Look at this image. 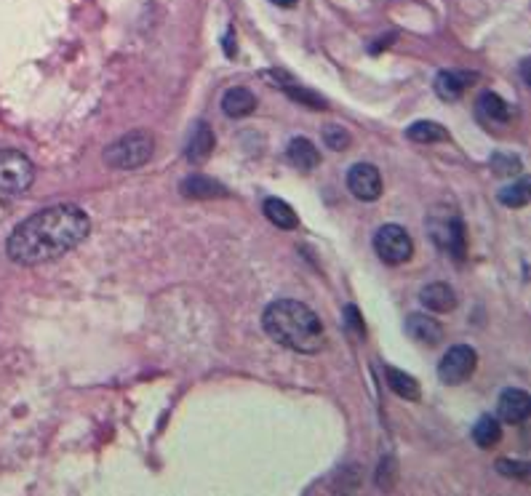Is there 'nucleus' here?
Masks as SVG:
<instances>
[{
  "instance_id": "obj_1",
  "label": "nucleus",
  "mask_w": 531,
  "mask_h": 496,
  "mask_svg": "<svg viewBox=\"0 0 531 496\" xmlns=\"http://www.w3.org/2000/svg\"><path fill=\"white\" fill-rule=\"evenodd\" d=\"M88 233H91L88 214L72 203H59L16 225L5 241V253L13 264L35 267L70 253L88 238Z\"/></svg>"
},
{
  "instance_id": "obj_2",
  "label": "nucleus",
  "mask_w": 531,
  "mask_h": 496,
  "mask_svg": "<svg viewBox=\"0 0 531 496\" xmlns=\"http://www.w3.org/2000/svg\"><path fill=\"white\" fill-rule=\"evenodd\" d=\"M262 326L270 339L294 352L312 355L326 342L320 318L299 299H275L272 304H267Z\"/></svg>"
},
{
  "instance_id": "obj_3",
  "label": "nucleus",
  "mask_w": 531,
  "mask_h": 496,
  "mask_svg": "<svg viewBox=\"0 0 531 496\" xmlns=\"http://www.w3.org/2000/svg\"><path fill=\"white\" fill-rule=\"evenodd\" d=\"M427 230L433 244L449 253L452 259L462 261L468 256V238H465V225L462 217L449 209V206H436L427 217Z\"/></svg>"
},
{
  "instance_id": "obj_4",
  "label": "nucleus",
  "mask_w": 531,
  "mask_h": 496,
  "mask_svg": "<svg viewBox=\"0 0 531 496\" xmlns=\"http://www.w3.org/2000/svg\"><path fill=\"white\" fill-rule=\"evenodd\" d=\"M153 153H155V136L150 131H129L104 150V163L118 171H137L153 158Z\"/></svg>"
},
{
  "instance_id": "obj_5",
  "label": "nucleus",
  "mask_w": 531,
  "mask_h": 496,
  "mask_svg": "<svg viewBox=\"0 0 531 496\" xmlns=\"http://www.w3.org/2000/svg\"><path fill=\"white\" fill-rule=\"evenodd\" d=\"M35 182L32 161L19 150H0V193L3 195H21Z\"/></svg>"
},
{
  "instance_id": "obj_6",
  "label": "nucleus",
  "mask_w": 531,
  "mask_h": 496,
  "mask_svg": "<svg viewBox=\"0 0 531 496\" xmlns=\"http://www.w3.org/2000/svg\"><path fill=\"white\" fill-rule=\"evenodd\" d=\"M374 251L385 264L398 267L414 256V241L401 225H382L374 236Z\"/></svg>"
},
{
  "instance_id": "obj_7",
  "label": "nucleus",
  "mask_w": 531,
  "mask_h": 496,
  "mask_svg": "<svg viewBox=\"0 0 531 496\" xmlns=\"http://www.w3.org/2000/svg\"><path fill=\"white\" fill-rule=\"evenodd\" d=\"M476 366H478V352L470 344H454L446 350L444 360L438 363V379L449 387H457L476 374Z\"/></svg>"
},
{
  "instance_id": "obj_8",
  "label": "nucleus",
  "mask_w": 531,
  "mask_h": 496,
  "mask_svg": "<svg viewBox=\"0 0 531 496\" xmlns=\"http://www.w3.org/2000/svg\"><path fill=\"white\" fill-rule=\"evenodd\" d=\"M347 190L363 203L377 201L382 195V174H379V169L371 166V163H355L347 171Z\"/></svg>"
},
{
  "instance_id": "obj_9",
  "label": "nucleus",
  "mask_w": 531,
  "mask_h": 496,
  "mask_svg": "<svg viewBox=\"0 0 531 496\" xmlns=\"http://www.w3.org/2000/svg\"><path fill=\"white\" fill-rule=\"evenodd\" d=\"M497 414L502 422L508 425H521L527 422L531 414V395L521 387H508L502 395H500V403H497Z\"/></svg>"
},
{
  "instance_id": "obj_10",
  "label": "nucleus",
  "mask_w": 531,
  "mask_h": 496,
  "mask_svg": "<svg viewBox=\"0 0 531 496\" xmlns=\"http://www.w3.org/2000/svg\"><path fill=\"white\" fill-rule=\"evenodd\" d=\"M476 83L473 72H460V70H444L436 75V94L446 102L462 99V94Z\"/></svg>"
},
{
  "instance_id": "obj_11",
  "label": "nucleus",
  "mask_w": 531,
  "mask_h": 496,
  "mask_svg": "<svg viewBox=\"0 0 531 496\" xmlns=\"http://www.w3.org/2000/svg\"><path fill=\"white\" fill-rule=\"evenodd\" d=\"M406 331H409V336H411L414 342H419V344H425V347H436V344H441V339H444V326H441L436 318L419 315V312H411V315L406 318Z\"/></svg>"
},
{
  "instance_id": "obj_12",
  "label": "nucleus",
  "mask_w": 531,
  "mask_h": 496,
  "mask_svg": "<svg viewBox=\"0 0 531 496\" xmlns=\"http://www.w3.org/2000/svg\"><path fill=\"white\" fill-rule=\"evenodd\" d=\"M214 145H217V136H214L212 126L203 123V120H198L193 126V131H190V139H187V150L185 153H187L190 163H203V161L212 158Z\"/></svg>"
},
{
  "instance_id": "obj_13",
  "label": "nucleus",
  "mask_w": 531,
  "mask_h": 496,
  "mask_svg": "<svg viewBox=\"0 0 531 496\" xmlns=\"http://www.w3.org/2000/svg\"><path fill=\"white\" fill-rule=\"evenodd\" d=\"M254 110H257V96L246 86H236V88L225 91V96H222V112L228 118L241 120V118H249Z\"/></svg>"
},
{
  "instance_id": "obj_14",
  "label": "nucleus",
  "mask_w": 531,
  "mask_h": 496,
  "mask_svg": "<svg viewBox=\"0 0 531 496\" xmlns=\"http://www.w3.org/2000/svg\"><path fill=\"white\" fill-rule=\"evenodd\" d=\"M182 195L193 198V201H212V198H228L230 193L212 177L203 174H193L187 179H182Z\"/></svg>"
},
{
  "instance_id": "obj_15",
  "label": "nucleus",
  "mask_w": 531,
  "mask_h": 496,
  "mask_svg": "<svg viewBox=\"0 0 531 496\" xmlns=\"http://www.w3.org/2000/svg\"><path fill=\"white\" fill-rule=\"evenodd\" d=\"M476 112H478V118L486 120V123H510V120H513V107H510V102H505V99H502L500 94H494V91L481 94Z\"/></svg>"
},
{
  "instance_id": "obj_16",
  "label": "nucleus",
  "mask_w": 531,
  "mask_h": 496,
  "mask_svg": "<svg viewBox=\"0 0 531 496\" xmlns=\"http://www.w3.org/2000/svg\"><path fill=\"white\" fill-rule=\"evenodd\" d=\"M419 299H422V304L430 312H452L457 307V293L446 283H430V285H425L422 293H419Z\"/></svg>"
},
{
  "instance_id": "obj_17",
  "label": "nucleus",
  "mask_w": 531,
  "mask_h": 496,
  "mask_svg": "<svg viewBox=\"0 0 531 496\" xmlns=\"http://www.w3.org/2000/svg\"><path fill=\"white\" fill-rule=\"evenodd\" d=\"M286 155H288V161H291L296 169H302V171H312V169L320 166V153H318V147H315L307 136L291 139Z\"/></svg>"
},
{
  "instance_id": "obj_18",
  "label": "nucleus",
  "mask_w": 531,
  "mask_h": 496,
  "mask_svg": "<svg viewBox=\"0 0 531 496\" xmlns=\"http://www.w3.org/2000/svg\"><path fill=\"white\" fill-rule=\"evenodd\" d=\"M385 376H387V387H390L398 398L411 401V403H417V401L422 398L419 382H417L414 376H409L406 371L393 368V366H385Z\"/></svg>"
},
{
  "instance_id": "obj_19",
  "label": "nucleus",
  "mask_w": 531,
  "mask_h": 496,
  "mask_svg": "<svg viewBox=\"0 0 531 496\" xmlns=\"http://www.w3.org/2000/svg\"><path fill=\"white\" fill-rule=\"evenodd\" d=\"M265 217L270 225H275L278 230H286V233L299 227V217H296V211H294L286 201H280V198H267Z\"/></svg>"
},
{
  "instance_id": "obj_20",
  "label": "nucleus",
  "mask_w": 531,
  "mask_h": 496,
  "mask_svg": "<svg viewBox=\"0 0 531 496\" xmlns=\"http://www.w3.org/2000/svg\"><path fill=\"white\" fill-rule=\"evenodd\" d=\"M406 139L417 142V145H436V142H446L449 131L433 120H417L406 128Z\"/></svg>"
},
{
  "instance_id": "obj_21",
  "label": "nucleus",
  "mask_w": 531,
  "mask_h": 496,
  "mask_svg": "<svg viewBox=\"0 0 531 496\" xmlns=\"http://www.w3.org/2000/svg\"><path fill=\"white\" fill-rule=\"evenodd\" d=\"M272 86L278 83L280 88H283V94L288 96V99H294V102H299V104H304V107H310V110H326V102H323V96H318L315 91H310V88H304V86H299L296 80H270Z\"/></svg>"
},
{
  "instance_id": "obj_22",
  "label": "nucleus",
  "mask_w": 531,
  "mask_h": 496,
  "mask_svg": "<svg viewBox=\"0 0 531 496\" xmlns=\"http://www.w3.org/2000/svg\"><path fill=\"white\" fill-rule=\"evenodd\" d=\"M473 441L478 449H494L502 441V427L494 417H481L473 427Z\"/></svg>"
},
{
  "instance_id": "obj_23",
  "label": "nucleus",
  "mask_w": 531,
  "mask_h": 496,
  "mask_svg": "<svg viewBox=\"0 0 531 496\" xmlns=\"http://www.w3.org/2000/svg\"><path fill=\"white\" fill-rule=\"evenodd\" d=\"M497 198H500V203L508 206V209H524V206H529L531 182L529 179H521V182H516V185H510V187H502Z\"/></svg>"
},
{
  "instance_id": "obj_24",
  "label": "nucleus",
  "mask_w": 531,
  "mask_h": 496,
  "mask_svg": "<svg viewBox=\"0 0 531 496\" xmlns=\"http://www.w3.org/2000/svg\"><path fill=\"white\" fill-rule=\"evenodd\" d=\"M492 169L500 177H516V174H521V158L510 155V153H494L492 155Z\"/></svg>"
},
{
  "instance_id": "obj_25",
  "label": "nucleus",
  "mask_w": 531,
  "mask_h": 496,
  "mask_svg": "<svg viewBox=\"0 0 531 496\" xmlns=\"http://www.w3.org/2000/svg\"><path fill=\"white\" fill-rule=\"evenodd\" d=\"M323 142L331 147V150H347L350 147V142H353V136H350V131L344 128V126H339V123H331V126H326L323 128Z\"/></svg>"
},
{
  "instance_id": "obj_26",
  "label": "nucleus",
  "mask_w": 531,
  "mask_h": 496,
  "mask_svg": "<svg viewBox=\"0 0 531 496\" xmlns=\"http://www.w3.org/2000/svg\"><path fill=\"white\" fill-rule=\"evenodd\" d=\"M497 470H500L505 478H519V481H527V478H529V465H527V462L500 459V462H497Z\"/></svg>"
},
{
  "instance_id": "obj_27",
  "label": "nucleus",
  "mask_w": 531,
  "mask_h": 496,
  "mask_svg": "<svg viewBox=\"0 0 531 496\" xmlns=\"http://www.w3.org/2000/svg\"><path fill=\"white\" fill-rule=\"evenodd\" d=\"M344 318H347V323L353 326L355 336H358V339H363L366 328H363V320H361V315H358V310H355L353 304H347V307H344Z\"/></svg>"
},
{
  "instance_id": "obj_28",
  "label": "nucleus",
  "mask_w": 531,
  "mask_h": 496,
  "mask_svg": "<svg viewBox=\"0 0 531 496\" xmlns=\"http://www.w3.org/2000/svg\"><path fill=\"white\" fill-rule=\"evenodd\" d=\"M270 3H275V5H280V8H291V5H296L299 0H270Z\"/></svg>"
}]
</instances>
